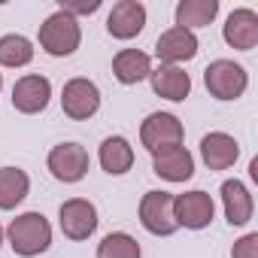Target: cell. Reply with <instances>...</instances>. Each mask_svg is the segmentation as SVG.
Returning a JSON list of instances; mask_svg holds the SVG:
<instances>
[{"mask_svg": "<svg viewBox=\"0 0 258 258\" xmlns=\"http://www.w3.org/2000/svg\"><path fill=\"white\" fill-rule=\"evenodd\" d=\"M7 237H10V246L16 249V255L34 258L52 246V225L43 213H22L10 222Z\"/></svg>", "mask_w": 258, "mask_h": 258, "instance_id": "cell-1", "label": "cell"}, {"mask_svg": "<svg viewBox=\"0 0 258 258\" xmlns=\"http://www.w3.org/2000/svg\"><path fill=\"white\" fill-rule=\"evenodd\" d=\"M82 43V31H79V19H73L70 13L58 10L52 13L43 25H40V46L52 55V58H67L79 49Z\"/></svg>", "mask_w": 258, "mask_h": 258, "instance_id": "cell-2", "label": "cell"}, {"mask_svg": "<svg viewBox=\"0 0 258 258\" xmlns=\"http://www.w3.org/2000/svg\"><path fill=\"white\" fill-rule=\"evenodd\" d=\"M204 85L216 100H237V97H243V91L249 85V76L240 64H234L228 58H219L204 70Z\"/></svg>", "mask_w": 258, "mask_h": 258, "instance_id": "cell-3", "label": "cell"}, {"mask_svg": "<svg viewBox=\"0 0 258 258\" xmlns=\"http://www.w3.org/2000/svg\"><path fill=\"white\" fill-rule=\"evenodd\" d=\"M140 225L155 237H170L179 225L173 219V195L167 191H146L140 201Z\"/></svg>", "mask_w": 258, "mask_h": 258, "instance_id": "cell-4", "label": "cell"}, {"mask_svg": "<svg viewBox=\"0 0 258 258\" xmlns=\"http://www.w3.org/2000/svg\"><path fill=\"white\" fill-rule=\"evenodd\" d=\"M182 134H185L182 121L170 112H152L140 124V140L152 155L161 149H170V146H182Z\"/></svg>", "mask_w": 258, "mask_h": 258, "instance_id": "cell-5", "label": "cell"}, {"mask_svg": "<svg viewBox=\"0 0 258 258\" xmlns=\"http://www.w3.org/2000/svg\"><path fill=\"white\" fill-rule=\"evenodd\" d=\"M61 109L64 115H70L73 121H85L91 118L97 109H100V88L91 82V79H70L61 91Z\"/></svg>", "mask_w": 258, "mask_h": 258, "instance_id": "cell-6", "label": "cell"}, {"mask_svg": "<svg viewBox=\"0 0 258 258\" xmlns=\"http://www.w3.org/2000/svg\"><path fill=\"white\" fill-rule=\"evenodd\" d=\"M58 225L70 240H88L97 231V207L85 198H70L58 210Z\"/></svg>", "mask_w": 258, "mask_h": 258, "instance_id": "cell-7", "label": "cell"}, {"mask_svg": "<svg viewBox=\"0 0 258 258\" xmlns=\"http://www.w3.org/2000/svg\"><path fill=\"white\" fill-rule=\"evenodd\" d=\"M216 216V204L207 191H185V195H176L173 198V219L179 228H188V231H201L213 222Z\"/></svg>", "mask_w": 258, "mask_h": 258, "instance_id": "cell-8", "label": "cell"}, {"mask_svg": "<svg viewBox=\"0 0 258 258\" xmlns=\"http://www.w3.org/2000/svg\"><path fill=\"white\" fill-rule=\"evenodd\" d=\"M46 164L58 182H79L88 173V152L79 143H61L49 152Z\"/></svg>", "mask_w": 258, "mask_h": 258, "instance_id": "cell-9", "label": "cell"}, {"mask_svg": "<svg viewBox=\"0 0 258 258\" xmlns=\"http://www.w3.org/2000/svg\"><path fill=\"white\" fill-rule=\"evenodd\" d=\"M49 97H52V82L40 73H31V76H22L16 85H13V106L25 115H37L49 106Z\"/></svg>", "mask_w": 258, "mask_h": 258, "instance_id": "cell-10", "label": "cell"}, {"mask_svg": "<svg viewBox=\"0 0 258 258\" xmlns=\"http://www.w3.org/2000/svg\"><path fill=\"white\" fill-rule=\"evenodd\" d=\"M146 28V7L140 0H118L106 16V31L115 40H131Z\"/></svg>", "mask_w": 258, "mask_h": 258, "instance_id": "cell-11", "label": "cell"}, {"mask_svg": "<svg viewBox=\"0 0 258 258\" xmlns=\"http://www.w3.org/2000/svg\"><path fill=\"white\" fill-rule=\"evenodd\" d=\"M155 55L161 64H170V67H179L182 61H191L198 55V37L195 31H182V28H170L158 37L155 43Z\"/></svg>", "mask_w": 258, "mask_h": 258, "instance_id": "cell-12", "label": "cell"}, {"mask_svg": "<svg viewBox=\"0 0 258 258\" xmlns=\"http://www.w3.org/2000/svg\"><path fill=\"white\" fill-rule=\"evenodd\" d=\"M152 167L167 182H185L195 176V158L185 146H170L152 155Z\"/></svg>", "mask_w": 258, "mask_h": 258, "instance_id": "cell-13", "label": "cell"}, {"mask_svg": "<svg viewBox=\"0 0 258 258\" xmlns=\"http://www.w3.org/2000/svg\"><path fill=\"white\" fill-rule=\"evenodd\" d=\"M201 158L210 170H228L234 167V161L240 158V146L231 134L225 131H213L201 140Z\"/></svg>", "mask_w": 258, "mask_h": 258, "instance_id": "cell-14", "label": "cell"}, {"mask_svg": "<svg viewBox=\"0 0 258 258\" xmlns=\"http://www.w3.org/2000/svg\"><path fill=\"white\" fill-rule=\"evenodd\" d=\"M225 43L240 52L255 49L258 46V16L252 10H234L225 22Z\"/></svg>", "mask_w": 258, "mask_h": 258, "instance_id": "cell-15", "label": "cell"}, {"mask_svg": "<svg viewBox=\"0 0 258 258\" xmlns=\"http://www.w3.org/2000/svg\"><path fill=\"white\" fill-rule=\"evenodd\" d=\"M149 82H152V91L164 100H185L188 91H191V76L182 70V67H170V64H161L158 70L149 73Z\"/></svg>", "mask_w": 258, "mask_h": 258, "instance_id": "cell-16", "label": "cell"}, {"mask_svg": "<svg viewBox=\"0 0 258 258\" xmlns=\"http://www.w3.org/2000/svg\"><path fill=\"white\" fill-rule=\"evenodd\" d=\"M149 73H152V58L140 49H121L112 58V76L121 85H137V82L149 79Z\"/></svg>", "mask_w": 258, "mask_h": 258, "instance_id": "cell-17", "label": "cell"}, {"mask_svg": "<svg viewBox=\"0 0 258 258\" xmlns=\"http://www.w3.org/2000/svg\"><path fill=\"white\" fill-rule=\"evenodd\" d=\"M222 207H225V219L231 225H246L252 219V195L240 179H225L222 182Z\"/></svg>", "mask_w": 258, "mask_h": 258, "instance_id": "cell-18", "label": "cell"}, {"mask_svg": "<svg viewBox=\"0 0 258 258\" xmlns=\"http://www.w3.org/2000/svg\"><path fill=\"white\" fill-rule=\"evenodd\" d=\"M97 158H100V167L109 176H121V173L131 170V164H134V149H131V143H127L124 137H106L100 143Z\"/></svg>", "mask_w": 258, "mask_h": 258, "instance_id": "cell-19", "label": "cell"}, {"mask_svg": "<svg viewBox=\"0 0 258 258\" xmlns=\"http://www.w3.org/2000/svg\"><path fill=\"white\" fill-rule=\"evenodd\" d=\"M219 13V0H179L176 7V28L182 31H195V28H207Z\"/></svg>", "mask_w": 258, "mask_h": 258, "instance_id": "cell-20", "label": "cell"}, {"mask_svg": "<svg viewBox=\"0 0 258 258\" xmlns=\"http://www.w3.org/2000/svg\"><path fill=\"white\" fill-rule=\"evenodd\" d=\"M31 191V179L19 167H0V210H16Z\"/></svg>", "mask_w": 258, "mask_h": 258, "instance_id": "cell-21", "label": "cell"}, {"mask_svg": "<svg viewBox=\"0 0 258 258\" xmlns=\"http://www.w3.org/2000/svg\"><path fill=\"white\" fill-rule=\"evenodd\" d=\"M34 61V46L22 34H7L0 37V67H28Z\"/></svg>", "mask_w": 258, "mask_h": 258, "instance_id": "cell-22", "label": "cell"}, {"mask_svg": "<svg viewBox=\"0 0 258 258\" xmlns=\"http://www.w3.org/2000/svg\"><path fill=\"white\" fill-rule=\"evenodd\" d=\"M140 243L131 237V234H124V231H112L100 240L97 246V258H140Z\"/></svg>", "mask_w": 258, "mask_h": 258, "instance_id": "cell-23", "label": "cell"}, {"mask_svg": "<svg viewBox=\"0 0 258 258\" xmlns=\"http://www.w3.org/2000/svg\"><path fill=\"white\" fill-rule=\"evenodd\" d=\"M61 10L70 13L73 19L76 16H91L100 10V0H61Z\"/></svg>", "mask_w": 258, "mask_h": 258, "instance_id": "cell-24", "label": "cell"}, {"mask_svg": "<svg viewBox=\"0 0 258 258\" xmlns=\"http://www.w3.org/2000/svg\"><path fill=\"white\" fill-rule=\"evenodd\" d=\"M231 258H258V234H246L234 243Z\"/></svg>", "mask_w": 258, "mask_h": 258, "instance_id": "cell-25", "label": "cell"}, {"mask_svg": "<svg viewBox=\"0 0 258 258\" xmlns=\"http://www.w3.org/2000/svg\"><path fill=\"white\" fill-rule=\"evenodd\" d=\"M0 246H4V228H0Z\"/></svg>", "mask_w": 258, "mask_h": 258, "instance_id": "cell-26", "label": "cell"}, {"mask_svg": "<svg viewBox=\"0 0 258 258\" xmlns=\"http://www.w3.org/2000/svg\"><path fill=\"white\" fill-rule=\"evenodd\" d=\"M0 88H4V76H0Z\"/></svg>", "mask_w": 258, "mask_h": 258, "instance_id": "cell-27", "label": "cell"}]
</instances>
